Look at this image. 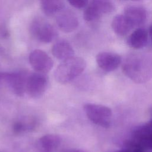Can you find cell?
Listing matches in <instances>:
<instances>
[{
	"label": "cell",
	"instance_id": "6da1fadb",
	"mask_svg": "<svg viewBox=\"0 0 152 152\" xmlns=\"http://www.w3.org/2000/svg\"><path fill=\"white\" fill-rule=\"evenodd\" d=\"M124 74L134 82L145 83L152 78V57L142 53H131L122 62Z\"/></svg>",
	"mask_w": 152,
	"mask_h": 152
},
{
	"label": "cell",
	"instance_id": "7a4b0ae2",
	"mask_svg": "<svg viewBox=\"0 0 152 152\" xmlns=\"http://www.w3.org/2000/svg\"><path fill=\"white\" fill-rule=\"evenodd\" d=\"M85 60L77 56H72L62 62L58 66L54 77L57 82L66 84L79 76L85 69Z\"/></svg>",
	"mask_w": 152,
	"mask_h": 152
},
{
	"label": "cell",
	"instance_id": "3957f363",
	"mask_svg": "<svg viewBox=\"0 0 152 152\" xmlns=\"http://www.w3.org/2000/svg\"><path fill=\"white\" fill-rule=\"evenodd\" d=\"M84 110L88 118L99 126L108 128L112 121V111L109 107L99 104L86 103Z\"/></svg>",
	"mask_w": 152,
	"mask_h": 152
},
{
	"label": "cell",
	"instance_id": "277c9868",
	"mask_svg": "<svg viewBox=\"0 0 152 152\" xmlns=\"http://www.w3.org/2000/svg\"><path fill=\"white\" fill-rule=\"evenodd\" d=\"M49 85V79L46 74L34 72L28 75L26 92L32 98L42 97L46 91Z\"/></svg>",
	"mask_w": 152,
	"mask_h": 152
},
{
	"label": "cell",
	"instance_id": "5b68a950",
	"mask_svg": "<svg viewBox=\"0 0 152 152\" xmlns=\"http://www.w3.org/2000/svg\"><path fill=\"white\" fill-rule=\"evenodd\" d=\"M114 10L112 0H91L84 11L83 17L87 21H93L103 14L112 12Z\"/></svg>",
	"mask_w": 152,
	"mask_h": 152
},
{
	"label": "cell",
	"instance_id": "8992f818",
	"mask_svg": "<svg viewBox=\"0 0 152 152\" xmlns=\"http://www.w3.org/2000/svg\"><path fill=\"white\" fill-rule=\"evenodd\" d=\"M30 29L32 36L43 43H50L57 36V31L54 27L40 18L32 21Z\"/></svg>",
	"mask_w": 152,
	"mask_h": 152
},
{
	"label": "cell",
	"instance_id": "52a82bcc",
	"mask_svg": "<svg viewBox=\"0 0 152 152\" xmlns=\"http://www.w3.org/2000/svg\"><path fill=\"white\" fill-rule=\"evenodd\" d=\"M29 62L32 68L37 72L46 74L53 66L52 58L43 50L36 49L29 55Z\"/></svg>",
	"mask_w": 152,
	"mask_h": 152
},
{
	"label": "cell",
	"instance_id": "ba28073f",
	"mask_svg": "<svg viewBox=\"0 0 152 152\" xmlns=\"http://www.w3.org/2000/svg\"><path fill=\"white\" fill-rule=\"evenodd\" d=\"M28 75L24 71L2 73V79L5 80L10 88L18 96H23L26 92Z\"/></svg>",
	"mask_w": 152,
	"mask_h": 152
},
{
	"label": "cell",
	"instance_id": "9c48e42d",
	"mask_svg": "<svg viewBox=\"0 0 152 152\" xmlns=\"http://www.w3.org/2000/svg\"><path fill=\"white\" fill-rule=\"evenodd\" d=\"M99 68L106 72L115 70L122 63V58L117 53L109 52H102L96 57Z\"/></svg>",
	"mask_w": 152,
	"mask_h": 152
},
{
	"label": "cell",
	"instance_id": "30bf717a",
	"mask_svg": "<svg viewBox=\"0 0 152 152\" xmlns=\"http://www.w3.org/2000/svg\"><path fill=\"white\" fill-rule=\"evenodd\" d=\"M56 21L59 29L65 33L72 32L78 26L77 16L74 12L68 10H62L59 12Z\"/></svg>",
	"mask_w": 152,
	"mask_h": 152
},
{
	"label": "cell",
	"instance_id": "8fae6325",
	"mask_svg": "<svg viewBox=\"0 0 152 152\" xmlns=\"http://www.w3.org/2000/svg\"><path fill=\"white\" fill-rule=\"evenodd\" d=\"M134 27L143 24L147 18V11L144 8L137 5H129L124 10V14Z\"/></svg>",
	"mask_w": 152,
	"mask_h": 152
},
{
	"label": "cell",
	"instance_id": "7c38bea8",
	"mask_svg": "<svg viewBox=\"0 0 152 152\" xmlns=\"http://www.w3.org/2000/svg\"><path fill=\"white\" fill-rule=\"evenodd\" d=\"M52 53L56 58L64 61L74 56V50L67 40L61 39L52 46Z\"/></svg>",
	"mask_w": 152,
	"mask_h": 152
},
{
	"label": "cell",
	"instance_id": "4fadbf2b",
	"mask_svg": "<svg viewBox=\"0 0 152 152\" xmlns=\"http://www.w3.org/2000/svg\"><path fill=\"white\" fill-rule=\"evenodd\" d=\"M61 142V138L56 134H47L39 140L36 152H53Z\"/></svg>",
	"mask_w": 152,
	"mask_h": 152
},
{
	"label": "cell",
	"instance_id": "5bb4252c",
	"mask_svg": "<svg viewBox=\"0 0 152 152\" xmlns=\"http://www.w3.org/2000/svg\"><path fill=\"white\" fill-rule=\"evenodd\" d=\"M111 26L113 31L119 36L127 34L134 27L124 14L115 15L113 18Z\"/></svg>",
	"mask_w": 152,
	"mask_h": 152
},
{
	"label": "cell",
	"instance_id": "9a60e30c",
	"mask_svg": "<svg viewBox=\"0 0 152 152\" xmlns=\"http://www.w3.org/2000/svg\"><path fill=\"white\" fill-rule=\"evenodd\" d=\"M148 42L147 31L143 28L135 30L127 40L128 45L132 48L139 49L146 46Z\"/></svg>",
	"mask_w": 152,
	"mask_h": 152
},
{
	"label": "cell",
	"instance_id": "2e32d148",
	"mask_svg": "<svg viewBox=\"0 0 152 152\" xmlns=\"http://www.w3.org/2000/svg\"><path fill=\"white\" fill-rule=\"evenodd\" d=\"M43 12L48 16H52L62 11L65 7L64 0H40Z\"/></svg>",
	"mask_w": 152,
	"mask_h": 152
},
{
	"label": "cell",
	"instance_id": "e0dca14e",
	"mask_svg": "<svg viewBox=\"0 0 152 152\" xmlns=\"http://www.w3.org/2000/svg\"><path fill=\"white\" fill-rule=\"evenodd\" d=\"M36 126V122L34 121H18L16 122L13 125V130L16 134H20L26 131H31L34 129Z\"/></svg>",
	"mask_w": 152,
	"mask_h": 152
},
{
	"label": "cell",
	"instance_id": "ac0fdd59",
	"mask_svg": "<svg viewBox=\"0 0 152 152\" xmlns=\"http://www.w3.org/2000/svg\"><path fill=\"white\" fill-rule=\"evenodd\" d=\"M68 2L76 8H83L87 5L88 0H67Z\"/></svg>",
	"mask_w": 152,
	"mask_h": 152
},
{
	"label": "cell",
	"instance_id": "d6986e66",
	"mask_svg": "<svg viewBox=\"0 0 152 152\" xmlns=\"http://www.w3.org/2000/svg\"><path fill=\"white\" fill-rule=\"evenodd\" d=\"M132 145L125 149L119 150L115 152H143V151L142 150V147L138 145L137 144L133 143Z\"/></svg>",
	"mask_w": 152,
	"mask_h": 152
},
{
	"label": "cell",
	"instance_id": "ffe728a7",
	"mask_svg": "<svg viewBox=\"0 0 152 152\" xmlns=\"http://www.w3.org/2000/svg\"><path fill=\"white\" fill-rule=\"evenodd\" d=\"M65 152H88L84 150H77V149H72V150H69L68 151H66Z\"/></svg>",
	"mask_w": 152,
	"mask_h": 152
},
{
	"label": "cell",
	"instance_id": "44dd1931",
	"mask_svg": "<svg viewBox=\"0 0 152 152\" xmlns=\"http://www.w3.org/2000/svg\"><path fill=\"white\" fill-rule=\"evenodd\" d=\"M149 33H150V38H151V44H152V24L150 27L149 28Z\"/></svg>",
	"mask_w": 152,
	"mask_h": 152
},
{
	"label": "cell",
	"instance_id": "7402d4cb",
	"mask_svg": "<svg viewBox=\"0 0 152 152\" xmlns=\"http://www.w3.org/2000/svg\"><path fill=\"white\" fill-rule=\"evenodd\" d=\"M2 73L0 72V80L2 79Z\"/></svg>",
	"mask_w": 152,
	"mask_h": 152
},
{
	"label": "cell",
	"instance_id": "603a6c76",
	"mask_svg": "<svg viewBox=\"0 0 152 152\" xmlns=\"http://www.w3.org/2000/svg\"><path fill=\"white\" fill-rule=\"evenodd\" d=\"M132 1H141V0H132Z\"/></svg>",
	"mask_w": 152,
	"mask_h": 152
},
{
	"label": "cell",
	"instance_id": "cb8c5ba5",
	"mask_svg": "<svg viewBox=\"0 0 152 152\" xmlns=\"http://www.w3.org/2000/svg\"><path fill=\"white\" fill-rule=\"evenodd\" d=\"M151 125H152V120H151Z\"/></svg>",
	"mask_w": 152,
	"mask_h": 152
}]
</instances>
